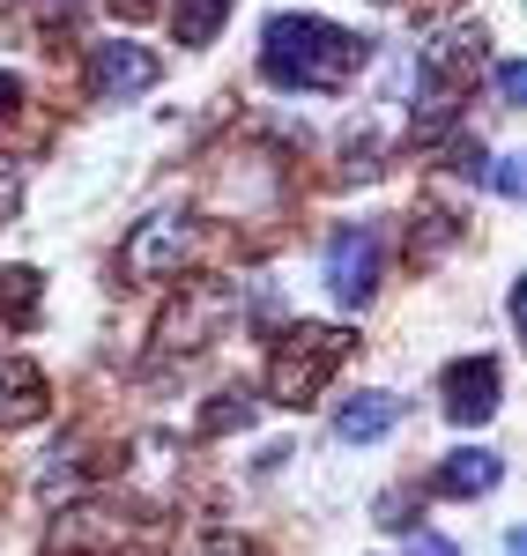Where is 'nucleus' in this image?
Listing matches in <instances>:
<instances>
[{
	"label": "nucleus",
	"mask_w": 527,
	"mask_h": 556,
	"mask_svg": "<svg viewBox=\"0 0 527 556\" xmlns=\"http://www.w3.org/2000/svg\"><path fill=\"white\" fill-rule=\"evenodd\" d=\"M52 416V379L30 356H0V430H30Z\"/></svg>",
	"instance_id": "nucleus-10"
},
{
	"label": "nucleus",
	"mask_w": 527,
	"mask_h": 556,
	"mask_svg": "<svg viewBox=\"0 0 527 556\" xmlns=\"http://www.w3.org/2000/svg\"><path fill=\"white\" fill-rule=\"evenodd\" d=\"M350 356H356L350 327H290V334L275 342V356H267V408H290V416L312 408Z\"/></svg>",
	"instance_id": "nucleus-3"
},
{
	"label": "nucleus",
	"mask_w": 527,
	"mask_h": 556,
	"mask_svg": "<svg viewBox=\"0 0 527 556\" xmlns=\"http://www.w3.org/2000/svg\"><path fill=\"white\" fill-rule=\"evenodd\" d=\"M156 83H164V60L149 45H134V38L89 45V97L97 104H134V97H149Z\"/></svg>",
	"instance_id": "nucleus-8"
},
{
	"label": "nucleus",
	"mask_w": 527,
	"mask_h": 556,
	"mask_svg": "<svg viewBox=\"0 0 527 556\" xmlns=\"http://www.w3.org/2000/svg\"><path fill=\"white\" fill-rule=\"evenodd\" d=\"M45 556H156V534L120 505H67L45 534Z\"/></svg>",
	"instance_id": "nucleus-5"
},
{
	"label": "nucleus",
	"mask_w": 527,
	"mask_h": 556,
	"mask_svg": "<svg viewBox=\"0 0 527 556\" xmlns=\"http://www.w3.org/2000/svg\"><path fill=\"white\" fill-rule=\"evenodd\" d=\"M484 60H490L484 23H446L439 38L424 45V60H416V141H439L453 127V112L468 104Z\"/></svg>",
	"instance_id": "nucleus-2"
},
{
	"label": "nucleus",
	"mask_w": 527,
	"mask_h": 556,
	"mask_svg": "<svg viewBox=\"0 0 527 556\" xmlns=\"http://www.w3.org/2000/svg\"><path fill=\"white\" fill-rule=\"evenodd\" d=\"M394 424H401V401L379 393V386H372V393H350V401L335 408V438H342V445H372V438H387Z\"/></svg>",
	"instance_id": "nucleus-11"
},
{
	"label": "nucleus",
	"mask_w": 527,
	"mask_h": 556,
	"mask_svg": "<svg viewBox=\"0 0 527 556\" xmlns=\"http://www.w3.org/2000/svg\"><path fill=\"white\" fill-rule=\"evenodd\" d=\"M484 178L498 186V193H505V201H520V193H527V172H520V156H490V164H484Z\"/></svg>",
	"instance_id": "nucleus-17"
},
{
	"label": "nucleus",
	"mask_w": 527,
	"mask_h": 556,
	"mask_svg": "<svg viewBox=\"0 0 527 556\" xmlns=\"http://www.w3.org/2000/svg\"><path fill=\"white\" fill-rule=\"evenodd\" d=\"M319 275H327V290L350 304H372L379 298V275H387V245H379V230L372 223H342L335 238H327V253H319Z\"/></svg>",
	"instance_id": "nucleus-7"
},
{
	"label": "nucleus",
	"mask_w": 527,
	"mask_h": 556,
	"mask_svg": "<svg viewBox=\"0 0 527 556\" xmlns=\"http://www.w3.org/2000/svg\"><path fill=\"white\" fill-rule=\"evenodd\" d=\"M409 556H461L446 534H409Z\"/></svg>",
	"instance_id": "nucleus-20"
},
{
	"label": "nucleus",
	"mask_w": 527,
	"mask_h": 556,
	"mask_svg": "<svg viewBox=\"0 0 527 556\" xmlns=\"http://www.w3.org/2000/svg\"><path fill=\"white\" fill-rule=\"evenodd\" d=\"M372 60V38H356L327 15H275L261 30V75L275 89H305V97H335L350 89Z\"/></svg>",
	"instance_id": "nucleus-1"
},
{
	"label": "nucleus",
	"mask_w": 527,
	"mask_h": 556,
	"mask_svg": "<svg viewBox=\"0 0 527 556\" xmlns=\"http://www.w3.org/2000/svg\"><path fill=\"white\" fill-rule=\"evenodd\" d=\"M38 304H45L38 267H0V342H15L23 327H38Z\"/></svg>",
	"instance_id": "nucleus-13"
},
{
	"label": "nucleus",
	"mask_w": 527,
	"mask_h": 556,
	"mask_svg": "<svg viewBox=\"0 0 527 556\" xmlns=\"http://www.w3.org/2000/svg\"><path fill=\"white\" fill-rule=\"evenodd\" d=\"M253 416H261V401L230 386V393H216V408L201 416V438H223V430H246V424H253Z\"/></svg>",
	"instance_id": "nucleus-15"
},
{
	"label": "nucleus",
	"mask_w": 527,
	"mask_h": 556,
	"mask_svg": "<svg viewBox=\"0 0 527 556\" xmlns=\"http://www.w3.org/2000/svg\"><path fill=\"white\" fill-rule=\"evenodd\" d=\"M498 416V356H468L446 371V424L476 430Z\"/></svg>",
	"instance_id": "nucleus-9"
},
{
	"label": "nucleus",
	"mask_w": 527,
	"mask_h": 556,
	"mask_svg": "<svg viewBox=\"0 0 527 556\" xmlns=\"http://www.w3.org/2000/svg\"><path fill=\"white\" fill-rule=\"evenodd\" d=\"M498 97H505V104H520V97H527V67H520V60L498 67Z\"/></svg>",
	"instance_id": "nucleus-19"
},
{
	"label": "nucleus",
	"mask_w": 527,
	"mask_h": 556,
	"mask_svg": "<svg viewBox=\"0 0 527 556\" xmlns=\"http://www.w3.org/2000/svg\"><path fill=\"white\" fill-rule=\"evenodd\" d=\"M230 312H238V290H230V282H178L172 304H164V319H156V364L201 356V349L230 327Z\"/></svg>",
	"instance_id": "nucleus-6"
},
{
	"label": "nucleus",
	"mask_w": 527,
	"mask_h": 556,
	"mask_svg": "<svg viewBox=\"0 0 527 556\" xmlns=\"http://www.w3.org/2000/svg\"><path fill=\"white\" fill-rule=\"evenodd\" d=\"M15 104H23V83H15V75H8V67H0V119H8V112H15Z\"/></svg>",
	"instance_id": "nucleus-22"
},
{
	"label": "nucleus",
	"mask_w": 527,
	"mask_h": 556,
	"mask_svg": "<svg viewBox=\"0 0 527 556\" xmlns=\"http://www.w3.org/2000/svg\"><path fill=\"white\" fill-rule=\"evenodd\" d=\"M193 253H201V230H193L178 208H156V215H141L127 238H120L112 275H120V290H149V282H172Z\"/></svg>",
	"instance_id": "nucleus-4"
},
{
	"label": "nucleus",
	"mask_w": 527,
	"mask_h": 556,
	"mask_svg": "<svg viewBox=\"0 0 527 556\" xmlns=\"http://www.w3.org/2000/svg\"><path fill=\"white\" fill-rule=\"evenodd\" d=\"M201 556H261V549H253V542H238V534H209V549H201Z\"/></svg>",
	"instance_id": "nucleus-21"
},
{
	"label": "nucleus",
	"mask_w": 527,
	"mask_h": 556,
	"mask_svg": "<svg viewBox=\"0 0 527 556\" xmlns=\"http://www.w3.org/2000/svg\"><path fill=\"white\" fill-rule=\"evenodd\" d=\"M484 141H476V134H468V141H453V149H446V172H461V178H484Z\"/></svg>",
	"instance_id": "nucleus-18"
},
{
	"label": "nucleus",
	"mask_w": 527,
	"mask_h": 556,
	"mask_svg": "<svg viewBox=\"0 0 527 556\" xmlns=\"http://www.w3.org/2000/svg\"><path fill=\"white\" fill-rule=\"evenodd\" d=\"M67 8H83V0H45V15H67Z\"/></svg>",
	"instance_id": "nucleus-23"
},
{
	"label": "nucleus",
	"mask_w": 527,
	"mask_h": 556,
	"mask_svg": "<svg viewBox=\"0 0 527 556\" xmlns=\"http://www.w3.org/2000/svg\"><path fill=\"white\" fill-rule=\"evenodd\" d=\"M23 193H30V172H23L15 156H0V230L23 215Z\"/></svg>",
	"instance_id": "nucleus-16"
},
{
	"label": "nucleus",
	"mask_w": 527,
	"mask_h": 556,
	"mask_svg": "<svg viewBox=\"0 0 527 556\" xmlns=\"http://www.w3.org/2000/svg\"><path fill=\"white\" fill-rule=\"evenodd\" d=\"M230 8H238V0H172V38L186 45V52L216 45V30L230 23Z\"/></svg>",
	"instance_id": "nucleus-14"
},
{
	"label": "nucleus",
	"mask_w": 527,
	"mask_h": 556,
	"mask_svg": "<svg viewBox=\"0 0 527 556\" xmlns=\"http://www.w3.org/2000/svg\"><path fill=\"white\" fill-rule=\"evenodd\" d=\"M498 482H505V460H498L490 445L446 453V468L431 475V490H439V497H484V490H498Z\"/></svg>",
	"instance_id": "nucleus-12"
}]
</instances>
